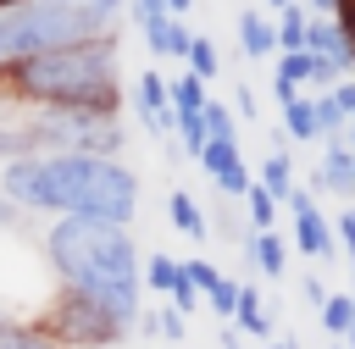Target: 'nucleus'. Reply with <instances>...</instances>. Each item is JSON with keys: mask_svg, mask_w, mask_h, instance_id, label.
Wrapping results in <instances>:
<instances>
[{"mask_svg": "<svg viewBox=\"0 0 355 349\" xmlns=\"http://www.w3.org/2000/svg\"><path fill=\"white\" fill-rule=\"evenodd\" d=\"M44 266L55 288L89 299L100 316H111L122 332H133L144 310V277H139V244L128 227L100 222V216H55L39 238Z\"/></svg>", "mask_w": 355, "mask_h": 349, "instance_id": "obj_1", "label": "nucleus"}, {"mask_svg": "<svg viewBox=\"0 0 355 349\" xmlns=\"http://www.w3.org/2000/svg\"><path fill=\"white\" fill-rule=\"evenodd\" d=\"M0 194L17 211L39 216H100L116 227H133L139 216V172L122 155H22L6 161Z\"/></svg>", "mask_w": 355, "mask_h": 349, "instance_id": "obj_2", "label": "nucleus"}, {"mask_svg": "<svg viewBox=\"0 0 355 349\" xmlns=\"http://www.w3.org/2000/svg\"><path fill=\"white\" fill-rule=\"evenodd\" d=\"M0 100L6 105H83L122 116V39H83L55 44L22 61L0 66Z\"/></svg>", "mask_w": 355, "mask_h": 349, "instance_id": "obj_3", "label": "nucleus"}, {"mask_svg": "<svg viewBox=\"0 0 355 349\" xmlns=\"http://www.w3.org/2000/svg\"><path fill=\"white\" fill-rule=\"evenodd\" d=\"M128 0H17L0 6V66L55 50V44H83L122 33Z\"/></svg>", "mask_w": 355, "mask_h": 349, "instance_id": "obj_4", "label": "nucleus"}, {"mask_svg": "<svg viewBox=\"0 0 355 349\" xmlns=\"http://www.w3.org/2000/svg\"><path fill=\"white\" fill-rule=\"evenodd\" d=\"M39 155H122L128 133L116 116L105 111H83V105H28L22 111Z\"/></svg>", "mask_w": 355, "mask_h": 349, "instance_id": "obj_5", "label": "nucleus"}, {"mask_svg": "<svg viewBox=\"0 0 355 349\" xmlns=\"http://www.w3.org/2000/svg\"><path fill=\"white\" fill-rule=\"evenodd\" d=\"M33 327H39V332H50L61 349H111V343H122V338H128L111 316H100L89 299H78V294H67V288H55V294H50V305L33 316Z\"/></svg>", "mask_w": 355, "mask_h": 349, "instance_id": "obj_6", "label": "nucleus"}, {"mask_svg": "<svg viewBox=\"0 0 355 349\" xmlns=\"http://www.w3.org/2000/svg\"><path fill=\"white\" fill-rule=\"evenodd\" d=\"M283 211L294 216V249H300L305 260H333V255H338L333 216H322V211H316V194H311L305 183H294V188H288Z\"/></svg>", "mask_w": 355, "mask_h": 349, "instance_id": "obj_7", "label": "nucleus"}, {"mask_svg": "<svg viewBox=\"0 0 355 349\" xmlns=\"http://www.w3.org/2000/svg\"><path fill=\"white\" fill-rule=\"evenodd\" d=\"M133 111H139L144 133H155V138H172V133H178V111H172V100H166V78H161L155 66L133 78Z\"/></svg>", "mask_w": 355, "mask_h": 349, "instance_id": "obj_8", "label": "nucleus"}, {"mask_svg": "<svg viewBox=\"0 0 355 349\" xmlns=\"http://www.w3.org/2000/svg\"><path fill=\"white\" fill-rule=\"evenodd\" d=\"M311 194H338V199H355V150L344 138H327L322 144V166L311 172L305 183Z\"/></svg>", "mask_w": 355, "mask_h": 349, "instance_id": "obj_9", "label": "nucleus"}, {"mask_svg": "<svg viewBox=\"0 0 355 349\" xmlns=\"http://www.w3.org/2000/svg\"><path fill=\"white\" fill-rule=\"evenodd\" d=\"M233 33H239V55H244V61H272V55H277V22H272V11L244 6V11L233 17Z\"/></svg>", "mask_w": 355, "mask_h": 349, "instance_id": "obj_10", "label": "nucleus"}, {"mask_svg": "<svg viewBox=\"0 0 355 349\" xmlns=\"http://www.w3.org/2000/svg\"><path fill=\"white\" fill-rule=\"evenodd\" d=\"M239 249H244V266H261V277H272V283L288 277V244L277 238V227L272 233H244Z\"/></svg>", "mask_w": 355, "mask_h": 349, "instance_id": "obj_11", "label": "nucleus"}, {"mask_svg": "<svg viewBox=\"0 0 355 349\" xmlns=\"http://www.w3.org/2000/svg\"><path fill=\"white\" fill-rule=\"evenodd\" d=\"M189 22L183 17H155V22H144V50L161 61V55H172V61H183L189 55Z\"/></svg>", "mask_w": 355, "mask_h": 349, "instance_id": "obj_12", "label": "nucleus"}, {"mask_svg": "<svg viewBox=\"0 0 355 349\" xmlns=\"http://www.w3.org/2000/svg\"><path fill=\"white\" fill-rule=\"evenodd\" d=\"M166 216H172V227H178L189 244H205V238H211V216L200 211V199H194V194L172 188V194H166Z\"/></svg>", "mask_w": 355, "mask_h": 349, "instance_id": "obj_13", "label": "nucleus"}, {"mask_svg": "<svg viewBox=\"0 0 355 349\" xmlns=\"http://www.w3.org/2000/svg\"><path fill=\"white\" fill-rule=\"evenodd\" d=\"M233 327H244L250 338H272V310H266V299H261V288L244 277L239 283V299H233Z\"/></svg>", "mask_w": 355, "mask_h": 349, "instance_id": "obj_14", "label": "nucleus"}, {"mask_svg": "<svg viewBox=\"0 0 355 349\" xmlns=\"http://www.w3.org/2000/svg\"><path fill=\"white\" fill-rule=\"evenodd\" d=\"M277 111H283V133H288V144H316V138H322L311 94H294V100H288V105H277Z\"/></svg>", "mask_w": 355, "mask_h": 349, "instance_id": "obj_15", "label": "nucleus"}, {"mask_svg": "<svg viewBox=\"0 0 355 349\" xmlns=\"http://www.w3.org/2000/svg\"><path fill=\"white\" fill-rule=\"evenodd\" d=\"M294 177H300V172H294V155H288V150H272V155L261 161V177H255V183L283 205V199H288V188H294Z\"/></svg>", "mask_w": 355, "mask_h": 349, "instance_id": "obj_16", "label": "nucleus"}, {"mask_svg": "<svg viewBox=\"0 0 355 349\" xmlns=\"http://www.w3.org/2000/svg\"><path fill=\"white\" fill-rule=\"evenodd\" d=\"M194 161H200L205 177H222V172H233V166L244 161V150H239V138H205Z\"/></svg>", "mask_w": 355, "mask_h": 349, "instance_id": "obj_17", "label": "nucleus"}, {"mask_svg": "<svg viewBox=\"0 0 355 349\" xmlns=\"http://www.w3.org/2000/svg\"><path fill=\"white\" fill-rule=\"evenodd\" d=\"M166 100H172V111H178V116H183V111H200V105L211 100V83H200V78L183 66V72L166 83Z\"/></svg>", "mask_w": 355, "mask_h": 349, "instance_id": "obj_18", "label": "nucleus"}, {"mask_svg": "<svg viewBox=\"0 0 355 349\" xmlns=\"http://www.w3.org/2000/svg\"><path fill=\"white\" fill-rule=\"evenodd\" d=\"M316 321H322V332H327V338H344V332H349V321H355V299L333 288V294L316 305Z\"/></svg>", "mask_w": 355, "mask_h": 349, "instance_id": "obj_19", "label": "nucleus"}, {"mask_svg": "<svg viewBox=\"0 0 355 349\" xmlns=\"http://www.w3.org/2000/svg\"><path fill=\"white\" fill-rule=\"evenodd\" d=\"M183 66H189L200 83H216V72H222V55H216V44H211L205 33H194V39H189V55H183Z\"/></svg>", "mask_w": 355, "mask_h": 349, "instance_id": "obj_20", "label": "nucleus"}, {"mask_svg": "<svg viewBox=\"0 0 355 349\" xmlns=\"http://www.w3.org/2000/svg\"><path fill=\"white\" fill-rule=\"evenodd\" d=\"M244 211H250V233H272L283 205H277V199H272L261 183H250V188H244Z\"/></svg>", "mask_w": 355, "mask_h": 349, "instance_id": "obj_21", "label": "nucleus"}, {"mask_svg": "<svg viewBox=\"0 0 355 349\" xmlns=\"http://www.w3.org/2000/svg\"><path fill=\"white\" fill-rule=\"evenodd\" d=\"M139 277H144V288H150V294H172V288H178V260L155 249V255H144V260H139Z\"/></svg>", "mask_w": 355, "mask_h": 349, "instance_id": "obj_22", "label": "nucleus"}, {"mask_svg": "<svg viewBox=\"0 0 355 349\" xmlns=\"http://www.w3.org/2000/svg\"><path fill=\"white\" fill-rule=\"evenodd\" d=\"M305 17H311V11H305L300 0L272 17V22H277V50H305Z\"/></svg>", "mask_w": 355, "mask_h": 349, "instance_id": "obj_23", "label": "nucleus"}, {"mask_svg": "<svg viewBox=\"0 0 355 349\" xmlns=\"http://www.w3.org/2000/svg\"><path fill=\"white\" fill-rule=\"evenodd\" d=\"M22 155H39L28 122H22V116H17V122H0V161H22Z\"/></svg>", "mask_w": 355, "mask_h": 349, "instance_id": "obj_24", "label": "nucleus"}, {"mask_svg": "<svg viewBox=\"0 0 355 349\" xmlns=\"http://www.w3.org/2000/svg\"><path fill=\"white\" fill-rule=\"evenodd\" d=\"M311 105H316V127H322V144L327 138H344V127H349V116L338 111V100L322 89V94H311Z\"/></svg>", "mask_w": 355, "mask_h": 349, "instance_id": "obj_25", "label": "nucleus"}, {"mask_svg": "<svg viewBox=\"0 0 355 349\" xmlns=\"http://www.w3.org/2000/svg\"><path fill=\"white\" fill-rule=\"evenodd\" d=\"M200 116H205V133H211V138H239V116H233V105L205 100V105H200Z\"/></svg>", "mask_w": 355, "mask_h": 349, "instance_id": "obj_26", "label": "nucleus"}, {"mask_svg": "<svg viewBox=\"0 0 355 349\" xmlns=\"http://www.w3.org/2000/svg\"><path fill=\"white\" fill-rule=\"evenodd\" d=\"M0 349H61L50 332H39L33 321H22V327H11V332H0Z\"/></svg>", "mask_w": 355, "mask_h": 349, "instance_id": "obj_27", "label": "nucleus"}, {"mask_svg": "<svg viewBox=\"0 0 355 349\" xmlns=\"http://www.w3.org/2000/svg\"><path fill=\"white\" fill-rule=\"evenodd\" d=\"M233 299H239V283H233V277H216V283L205 288V310L222 316V321H233Z\"/></svg>", "mask_w": 355, "mask_h": 349, "instance_id": "obj_28", "label": "nucleus"}, {"mask_svg": "<svg viewBox=\"0 0 355 349\" xmlns=\"http://www.w3.org/2000/svg\"><path fill=\"white\" fill-rule=\"evenodd\" d=\"M178 277H183V283H194V288H200V299H205V288H211L222 271H216L205 255H194V260H178Z\"/></svg>", "mask_w": 355, "mask_h": 349, "instance_id": "obj_29", "label": "nucleus"}, {"mask_svg": "<svg viewBox=\"0 0 355 349\" xmlns=\"http://www.w3.org/2000/svg\"><path fill=\"white\" fill-rule=\"evenodd\" d=\"M211 183H216V194H222V199H244V188H250L255 177H250V166L239 161L233 172H222V177H211Z\"/></svg>", "mask_w": 355, "mask_h": 349, "instance_id": "obj_30", "label": "nucleus"}, {"mask_svg": "<svg viewBox=\"0 0 355 349\" xmlns=\"http://www.w3.org/2000/svg\"><path fill=\"white\" fill-rule=\"evenodd\" d=\"M155 332H161L166 343H183V332H189V316H183V310H155Z\"/></svg>", "mask_w": 355, "mask_h": 349, "instance_id": "obj_31", "label": "nucleus"}, {"mask_svg": "<svg viewBox=\"0 0 355 349\" xmlns=\"http://www.w3.org/2000/svg\"><path fill=\"white\" fill-rule=\"evenodd\" d=\"M333 233H338V249H344V255H349V266H355V205H344V211H338Z\"/></svg>", "mask_w": 355, "mask_h": 349, "instance_id": "obj_32", "label": "nucleus"}, {"mask_svg": "<svg viewBox=\"0 0 355 349\" xmlns=\"http://www.w3.org/2000/svg\"><path fill=\"white\" fill-rule=\"evenodd\" d=\"M166 299H172V310H183V316H194V310H200V288H194V283H183V277H178V288H172Z\"/></svg>", "mask_w": 355, "mask_h": 349, "instance_id": "obj_33", "label": "nucleus"}, {"mask_svg": "<svg viewBox=\"0 0 355 349\" xmlns=\"http://www.w3.org/2000/svg\"><path fill=\"white\" fill-rule=\"evenodd\" d=\"M227 105H233V116H244V122H255V116H261V100H255L244 83L233 89V100H227Z\"/></svg>", "mask_w": 355, "mask_h": 349, "instance_id": "obj_34", "label": "nucleus"}, {"mask_svg": "<svg viewBox=\"0 0 355 349\" xmlns=\"http://www.w3.org/2000/svg\"><path fill=\"white\" fill-rule=\"evenodd\" d=\"M327 94H333V100H338V111H344V116L355 122V72H349V78H338V83H333Z\"/></svg>", "mask_w": 355, "mask_h": 349, "instance_id": "obj_35", "label": "nucleus"}, {"mask_svg": "<svg viewBox=\"0 0 355 349\" xmlns=\"http://www.w3.org/2000/svg\"><path fill=\"white\" fill-rule=\"evenodd\" d=\"M128 17L144 28V22H155V17H166V0H128Z\"/></svg>", "mask_w": 355, "mask_h": 349, "instance_id": "obj_36", "label": "nucleus"}, {"mask_svg": "<svg viewBox=\"0 0 355 349\" xmlns=\"http://www.w3.org/2000/svg\"><path fill=\"white\" fill-rule=\"evenodd\" d=\"M300 294H305L311 305H322V299H327V283H322L316 271H305V277H300Z\"/></svg>", "mask_w": 355, "mask_h": 349, "instance_id": "obj_37", "label": "nucleus"}, {"mask_svg": "<svg viewBox=\"0 0 355 349\" xmlns=\"http://www.w3.org/2000/svg\"><path fill=\"white\" fill-rule=\"evenodd\" d=\"M17 216H22V211H17V205L0 194V238H6V233H17Z\"/></svg>", "mask_w": 355, "mask_h": 349, "instance_id": "obj_38", "label": "nucleus"}, {"mask_svg": "<svg viewBox=\"0 0 355 349\" xmlns=\"http://www.w3.org/2000/svg\"><path fill=\"white\" fill-rule=\"evenodd\" d=\"M311 17H338V0H300Z\"/></svg>", "mask_w": 355, "mask_h": 349, "instance_id": "obj_39", "label": "nucleus"}, {"mask_svg": "<svg viewBox=\"0 0 355 349\" xmlns=\"http://www.w3.org/2000/svg\"><path fill=\"white\" fill-rule=\"evenodd\" d=\"M194 11V0H166V17H189Z\"/></svg>", "mask_w": 355, "mask_h": 349, "instance_id": "obj_40", "label": "nucleus"}, {"mask_svg": "<svg viewBox=\"0 0 355 349\" xmlns=\"http://www.w3.org/2000/svg\"><path fill=\"white\" fill-rule=\"evenodd\" d=\"M266 349H300V343H294V332H288V338H272Z\"/></svg>", "mask_w": 355, "mask_h": 349, "instance_id": "obj_41", "label": "nucleus"}, {"mask_svg": "<svg viewBox=\"0 0 355 349\" xmlns=\"http://www.w3.org/2000/svg\"><path fill=\"white\" fill-rule=\"evenodd\" d=\"M283 6H294V0H261V11H272V17H277Z\"/></svg>", "mask_w": 355, "mask_h": 349, "instance_id": "obj_42", "label": "nucleus"}, {"mask_svg": "<svg viewBox=\"0 0 355 349\" xmlns=\"http://www.w3.org/2000/svg\"><path fill=\"white\" fill-rule=\"evenodd\" d=\"M344 144H349V150H355V122H349V127H344Z\"/></svg>", "mask_w": 355, "mask_h": 349, "instance_id": "obj_43", "label": "nucleus"}, {"mask_svg": "<svg viewBox=\"0 0 355 349\" xmlns=\"http://www.w3.org/2000/svg\"><path fill=\"white\" fill-rule=\"evenodd\" d=\"M327 349H344V338H327Z\"/></svg>", "mask_w": 355, "mask_h": 349, "instance_id": "obj_44", "label": "nucleus"}, {"mask_svg": "<svg viewBox=\"0 0 355 349\" xmlns=\"http://www.w3.org/2000/svg\"><path fill=\"white\" fill-rule=\"evenodd\" d=\"M349 271H355V266H349ZM349 299H355V283H349Z\"/></svg>", "mask_w": 355, "mask_h": 349, "instance_id": "obj_45", "label": "nucleus"}, {"mask_svg": "<svg viewBox=\"0 0 355 349\" xmlns=\"http://www.w3.org/2000/svg\"><path fill=\"white\" fill-rule=\"evenodd\" d=\"M344 6H355V0H338V11H344Z\"/></svg>", "mask_w": 355, "mask_h": 349, "instance_id": "obj_46", "label": "nucleus"}]
</instances>
